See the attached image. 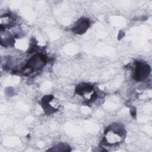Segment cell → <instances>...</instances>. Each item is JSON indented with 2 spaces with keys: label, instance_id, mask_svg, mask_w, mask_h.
Returning <instances> with one entry per match:
<instances>
[{
  "label": "cell",
  "instance_id": "cell-2",
  "mask_svg": "<svg viewBox=\"0 0 152 152\" xmlns=\"http://www.w3.org/2000/svg\"><path fill=\"white\" fill-rule=\"evenodd\" d=\"M47 62L46 56L42 53H38L31 56L23 68L22 72L25 75H29L33 72L40 71Z\"/></svg>",
  "mask_w": 152,
  "mask_h": 152
},
{
  "label": "cell",
  "instance_id": "cell-3",
  "mask_svg": "<svg viewBox=\"0 0 152 152\" xmlns=\"http://www.w3.org/2000/svg\"><path fill=\"white\" fill-rule=\"evenodd\" d=\"M75 93L82 96L87 102L91 103L97 97V94L94 86L88 83H81L75 87Z\"/></svg>",
  "mask_w": 152,
  "mask_h": 152
},
{
  "label": "cell",
  "instance_id": "cell-8",
  "mask_svg": "<svg viewBox=\"0 0 152 152\" xmlns=\"http://www.w3.org/2000/svg\"><path fill=\"white\" fill-rule=\"evenodd\" d=\"M5 33L4 35V38L1 37V45L5 47L13 46L15 42L13 36L6 30L5 31Z\"/></svg>",
  "mask_w": 152,
  "mask_h": 152
},
{
  "label": "cell",
  "instance_id": "cell-5",
  "mask_svg": "<svg viewBox=\"0 0 152 152\" xmlns=\"http://www.w3.org/2000/svg\"><path fill=\"white\" fill-rule=\"evenodd\" d=\"M16 19L15 16L10 12L2 14L1 17V31H5L15 26Z\"/></svg>",
  "mask_w": 152,
  "mask_h": 152
},
{
  "label": "cell",
  "instance_id": "cell-7",
  "mask_svg": "<svg viewBox=\"0 0 152 152\" xmlns=\"http://www.w3.org/2000/svg\"><path fill=\"white\" fill-rule=\"evenodd\" d=\"M54 98L53 95L45 96L42 99V106L47 115H50L58 110V109L51 105L50 102Z\"/></svg>",
  "mask_w": 152,
  "mask_h": 152
},
{
  "label": "cell",
  "instance_id": "cell-6",
  "mask_svg": "<svg viewBox=\"0 0 152 152\" xmlns=\"http://www.w3.org/2000/svg\"><path fill=\"white\" fill-rule=\"evenodd\" d=\"M90 26V20L86 17H82L75 23L72 28V31L77 34H83Z\"/></svg>",
  "mask_w": 152,
  "mask_h": 152
},
{
  "label": "cell",
  "instance_id": "cell-4",
  "mask_svg": "<svg viewBox=\"0 0 152 152\" xmlns=\"http://www.w3.org/2000/svg\"><path fill=\"white\" fill-rule=\"evenodd\" d=\"M134 71V80L137 81H142L147 79L151 72V67L147 63L142 61H135Z\"/></svg>",
  "mask_w": 152,
  "mask_h": 152
},
{
  "label": "cell",
  "instance_id": "cell-1",
  "mask_svg": "<svg viewBox=\"0 0 152 152\" xmlns=\"http://www.w3.org/2000/svg\"><path fill=\"white\" fill-rule=\"evenodd\" d=\"M126 131L121 123H113L106 128L100 144L113 147L119 145L125 140Z\"/></svg>",
  "mask_w": 152,
  "mask_h": 152
}]
</instances>
